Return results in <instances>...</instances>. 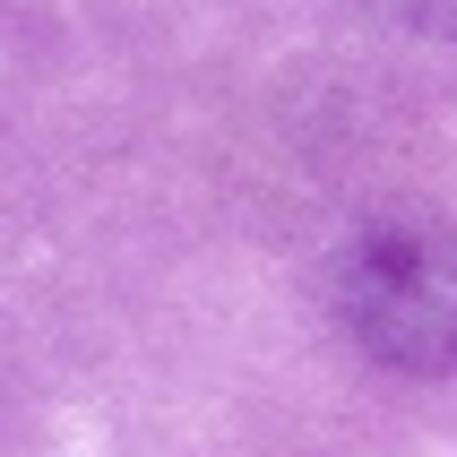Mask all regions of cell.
Listing matches in <instances>:
<instances>
[{
    "mask_svg": "<svg viewBox=\"0 0 457 457\" xmlns=\"http://www.w3.org/2000/svg\"><path fill=\"white\" fill-rule=\"evenodd\" d=\"M328 303L380 371H457V225L380 216L328 268Z\"/></svg>",
    "mask_w": 457,
    "mask_h": 457,
    "instance_id": "obj_1",
    "label": "cell"
},
{
    "mask_svg": "<svg viewBox=\"0 0 457 457\" xmlns=\"http://www.w3.org/2000/svg\"><path fill=\"white\" fill-rule=\"evenodd\" d=\"M371 9L397 26H423V35H457V0H371Z\"/></svg>",
    "mask_w": 457,
    "mask_h": 457,
    "instance_id": "obj_2",
    "label": "cell"
}]
</instances>
